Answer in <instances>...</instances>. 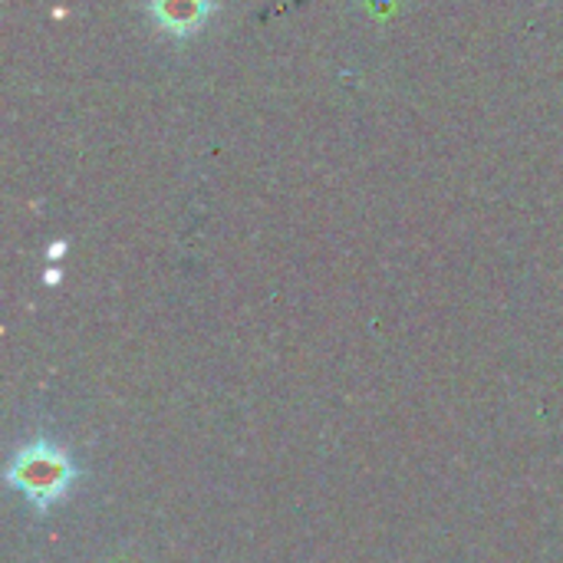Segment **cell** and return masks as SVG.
<instances>
[{
	"instance_id": "obj_2",
	"label": "cell",
	"mask_w": 563,
	"mask_h": 563,
	"mask_svg": "<svg viewBox=\"0 0 563 563\" xmlns=\"http://www.w3.org/2000/svg\"><path fill=\"white\" fill-rule=\"evenodd\" d=\"M155 23L172 36H191L205 26L214 3L211 0H148Z\"/></svg>"
},
{
	"instance_id": "obj_1",
	"label": "cell",
	"mask_w": 563,
	"mask_h": 563,
	"mask_svg": "<svg viewBox=\"0 0 563 563\" xmlns=\"http://www.w3.org/2000/svg\"><path fill=\"white\" fill-rule=\"evenodd\" d=\"M13 482H20V488H23L33 501L46 505L49 498H56V495L63 492V485H66V465H63V459H56L53 452H43V455L30 452V455H23V459L16 462Z\"/></svg>"
}]
</instances>
